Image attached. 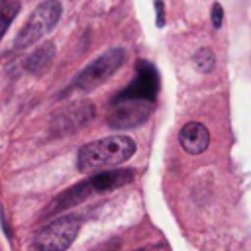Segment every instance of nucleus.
I'll use <instances>...</instances> for the list:
<instances>
[{
	"label": "nucleus",
	"mask_w": 251,
	"mask_h": 251,
	"mask_svg": "<svg viewBox=\"0 0 251 251\" xmlns=\"http://www.w3.org/2000/svg\"><path fill=\"white\" fill-rule=\"evenodd\" d=\"M133 180V171L129 169H112V171H102L96 173L92 176H88L86 180L75 184L73 188L61 192L57 196V200H53V204L45 210V216L53 214V212H61V210H69L71 206H76L100 192H108L114 188H120L127 182Z\"/></svg>",
	"instance_id": "nucleus-1"
},
{
	"label": "nucleus",
	"mask_w": 251,
	"mask_h": 251,
	"mask_svg": "<svg viewBox=\"0 0 251 251\" xmlns=\"http://www.w3.org/2000/svg\"><path fill=\"white\" fill-rule=\"evenodd\" d=\"M135 153V141L127 135H108L80 147L76 165L82 173L118 167Z\"/></svg>",
	"instance_id": "nucleus-2"
},
{
	"label": "nucleus",
	"mask_w": 251,
	"mask_h": 251,
	"mask_svg": "<svg viewBox=\"0 0 251 251\" xmlns=\"http://www.w3.org/2000/svg\"><path fill=\"white\" fill-rule=\"evenodd\" d=\"M61 18V4L59 0H43L29 16V20L25 22V25L20 29L18 37H16V47H27L31 43H35L37 39H41L45 33H49L55 24Z\"/></svg>",
	"instance_id": "nucleus-3"
},
{
	"label": "nucleus",
	"mask_w": 251,
	"mask_h": 251,
	"mask_svg": "<svg viewBox=\"0 0 251 251\" xmlns=\"http://www.w3.org/2000/svg\"><path fill=\"white\" fill-rule=\"evenodd\" d=\"M80 222L76 216H61L37 231L33 243L37 251H65L76 239Z\"/></svg>",
	"instance_id": "nucleus-4"
},
{
	"label": "nucleus",
	"mask_w": 251,
	"mask_h": 251,
	"mask_svg": "<svg viewBox=\"0 0 251 251\" xmlns=\"http://www.w3.org/2000/svg\"><path fill=\"white\" fill-rule=\"evenodd\" d=\"M126 61V51L124 49H110L98 59H94L88 67L80 71V75L75 78V86L78 90H94L102 82H106Z\"/></svg>",
	"instance_id": "nucleus-5"
},
{
	"label": "nucleus",
	"mask_w": 251,
	"mask_h": 251,
	"mask_svg": "<svg viewBox=\"0 0 251 251\" xmlns=\"http://www.w3.org/2000/svg\"><path fill=\"white\" fill-rule=\"evenodd\" d=\"M153 110L151 100H137V98H118L114 96L110 102L108 124L116 129H129L143 124Z\"/></svg>",
	"instance_id": "nucleus-6"
},
{
	"label": "nucleus",
	"mask_w": 251,
	"mask_h": 251,
	"mask_svg": "<svg viewBox=\"0 0 251 251\" xmlns=\"http://www.w3.org/2000/svg\"><path fill=\"white\" fill-rule=\"evenodd\" d=\"M157 92H159V75H157L155 67L147 61H139L135 78L124 90H120L116 96L118 98H137V100L155 102Z\"/></svg>",
	"instance_id": "nucleus-7"
},
{
	"label": "nucleus",
	"mask_w": 251,
	"mask_h": 251,
	"mask_svg": "<svg viewBox=\"0 0 251 251\" xmlns=\"http://www.w3.org/2000/svg\"><path fill=\"white\" fill-rule=\"evenodd\" d=\"M92 116H94V108L90 102H76L53 116V127L57 133H69L84 126Z\"/></svg>",
	"instance_id": "nucleus-8"
},
{
	"label": "nucleus",
	"mask_w": 251,
	"mask_h": 251,
	"mask_svg": "<svg viewBox=\"0 0 251 251\" xmlns=\"http://www.w3.org/2000/svg\"><path fill=\"white\" fill-rule=\"evenodd\" d=\"M180 145L186 153L190 155H200L208 149L210 145V133L206 129V126H202L200 122H190L180 129Z\"/></svg>",
	"instance_id": "nucleus-9"
},
{
	"label": "nucleus",
	"mask_w": 251,
	"mask_h": 251,
	"mask_svg": "<svg viewBox=\"0 0 251 251\" xmlns=\"http://www.w3.org/2000/svg\"><path fill=\"white\" fill-rule=\"evenodd\" d=\"M53 55H55V43L53 41H45L39 45V49H35L27 61H25V69L31 71V73H43L51 61H53Z\"/></svg>",
	"instance_id": "nucleus-10"
},
{
	"label": "nucleus",
	"mask_w": 251,
	"mask_h": 251,
	"mask_svg": "<svg viewBox=\"0 0 251 251\" xmlns=\"http://www.w3.org/2000/svg\"><path fill=\"white\" fill-rule=\"evenodd\" d=\"M194 63H196V67H198L202 73H208V71H212L216 59H214V53H212L208 47H202V49L194 55Z\"/></svg>",
	"instance_id": "nucleus-11"
},
{
	"label": "nucleus",
	"mask_w": 251,
	"mask_h": 251,
	"mask_svg": "<svg viewBox=\"0 0 251 251\" xmlns=\"http://www.w3.org/2000/svg\"><path fill=\"white\" fill-rule=\"evenodd\" d=\"M18 4H10V6H6L2 12H0V39H2V35L6 33V29H8V25H10V22L14 20V16L18 14Z\"/></svg>",
	"instance_id": "nucleus-12"
},
{
	"label": "nucleus",
	"mask_w": 251,
	"mask_h": 251,
	"mask_svg": "<svg viewBox=\"0 0 251 251\" xmlns=\"http://www.w3.org/2000/svg\"><path fill=\"white\" fill-rule=\"evenodd\" d=\"M210 18H212V24H214V27L218 29V27L222 25V20H224V10H222V6H220L218 2L212 6V14H210Z\"/></svg>",
	"instance_id": "nucleus-13"
},
{
	"label": "nucleus",
	"mask_w": 251,
	"mask_h": 251,
	"mask_svg": "<svg viewBox=\"0 0 251 251\" xmlns=\"http://www.w3.org/2000/svg\"><path fill=\"white\" fill-rule=\"evenodd\" d=\"M155 8H157V25H163L165 24V20H163V2L155 0Z\"/></svg>",
	"instance_id": "nucleus-14"
},
{
	"label": "nucleus",
	"mask_w": 251,
	"mask_h": 251,
	"mask_svg": "<svg viewBox=\"0 0 251 251\" xmlns=\"http://www.w3.org/2000/svg\"><path fill=\"white\" fill-rule=\"evenodd\" d=\"M0 2H6V0H0Z\"/></svg>",
	"instance_id": "nucleus-15"
}]
</instances>
